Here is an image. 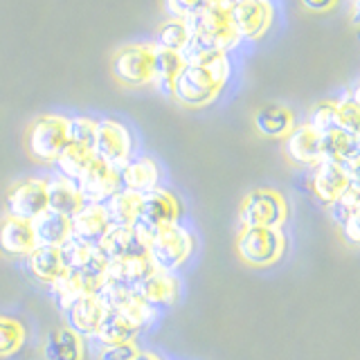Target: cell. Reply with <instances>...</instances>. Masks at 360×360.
I'll list each match as a JSON object with an SVG mask.
<instances>
[{
  "label": "cell",
  "mask_w": 360,
  "mask_h": 360,
  "mask_svg": "<svg viewBox=\"0 0 360 360\" xmlns=\"http://www.w3.org/2000/svg\"><path fill=\"white\" fill-rule=\"evenodd\" d=\"M138 292L151 309H165V307H172L178 300V281L172 273L153 270V273L138 286Z\"/></svg>",
  "instance_id": "cell-24"
},
{
  "label": "cell",
  "mask_w": 360,
  "mask_h": 360,
  "mask_svg": "<svg viewBox=\"0 0 360 360\" xmlns=\"http://www.w3.org/2000/svg\"><path fill=\"white\" fill-rule=\"evenodd\" d=\"M207 3H225V0H207Z\"/></svg>",
  "instance_id": "cell-46"
},
{
  "label": "cell",
  "mask_w": 360,
  "mask_h": 360,
  "mask_svg": "<svg viewBox=\"0 0 360 360\" xmlns=\"http://www.w3.org/2000/svg\"><path fill=\"white\" fill-rule=\"evenodd\" d=\"M120 176V189H129L133 194L144 196L149 191L158 189L160 183V169L151 160V158H131V160L117 169Z\"/></svg>",
  "instance_id": "cell-16"
},
{
  "label": "cell",
  "mask_w": 360,
  "mask_h": 360,
  "mask_svg": "<svg viewBox=\"0 0 360 360\" xmlns=\"http://www.w3.org/2000/svg\"><path fill=\"white\" fill-rule=\"evenodd\" d=\"M183 63H185L183 54L155 48V54H153V82L151 84H155L158 90H162L165 95H172L174 79L180 72Z\"/></svg>",
  "instance_id": "cell-32"
},
{
  "label": "cell",
  "mask_w": 360,
  "mask_h": 360,
  "mask_svg": "<svg viewBox=\"0 0 360 360\" xmlns=\"http://www.w3.org/2000/svg\"><path fill=\"white\" fill-rule=\"evenodd\" d=\"M97 248L108 262H115V259H124V257L146 255V248L138 241L133 228H127V225H110L104 239L97 243Z\"/></svg>",
  "instance_id": "cell-21"
},
{
  "label": "cell",
  "mask_w": 360,
  "mask_h": 360,
  "mask_svg": "<svg viewBox=\"0 0 360 360\" xmlns=\"http://www.w3.org/2000/svg\"><path fill=\"white\" fill-rule=\"evenodd\" d=\"M45 191H48V210H54L70 219L72 214L84 205V198L79 194L77 183L61 176H54L52 180L45 183Z\"/></svg>",
  "instance_id": "cell-26"
},
{
  "label": "cell",
  "mask_w": 360,
  "mask_h": 360,
  "mask_svg": "<svg viewBox=\"0 0 360 360\" xmlns=\"http://www.w3.org/2000/svg\"><path fill=\"white\" fill-rule=\"evenodd\" d=\"M320 149H322V160L338 162L349 176L358 178V153H360L358 135L345 129H333L320 135Z\"/></svg>",
  "instance_id": "cell-13"
},
{
  "label": "cell",
  "mask_w": 360,
  "mask_h": 360,
  "mask_svg": "<svg viewBox=\"0 0 360 360\" xmlns=\"http://www.w3.org/2000/svg\"><path fill=\"white\" fill-rule=\"evenodd\" d=\"M338 0H302V5L307 7L313 14H322V11H329L335 7Z\"/></svg>",
  "instance_id": "cell-44"
},
{
  "label": "cell",
  "mask_w": 360,
  "mask_h": 360,
  "mask_svg": "<svg viewBox=\"0 0 360 360\" xmlns=\"http://www.w3.org/2000/svg\"><path fill=\"white\" fill-rule=\"evenodd\" d=\"M153 54L155 45L133 43L112 54L110 72L122 86L140 88L153 82Z\"/></svg>",
  "instance_id": "cell-6"
},
{
  "label": "cell",
  "mask_w": 360,
  "mask_h": 360,
  "mask_svg": "<svg viewBox=\"0 0 360 360\" xmlns=\"http://www.w3.org/2000/svg\"><path fill=\"white\" fill-rule=\"evenodd\" d=\"M187 25L189 43L183 50L185 61H196L212 52H228L241 41L232 25L230 11L223 3H207L187 18Z\"/></svg>",
  "instance_id": "cell-2"
},
{
  "label": "cell",
  "mask_w": 360,
  "mask_h": 360,
  "mask_svg": "<svg viewBox=\"0 0 360 360\" xmlns=\"http://www.w3.org/2000/svg\"><path fill=\"white\" fill-rule=\"evenodd\" d=\"M108 228H110V223H108L104 207L95 205V202H84V205L70 217V234L88 245H97L104 239Z\"/></svg>",
  "instance_id": "cell-17"
},
{
  "label": "cell",
  "mask_w": 360,
  "mask_h": 360,
  "mask_svg": "<svg viewBox=\"0 0 360 360\" xmlns=\"http://www.w3.org/2000/svg\"><path fill=\"white\" fill-rule=\"evenodd\" d=\"M32 230H34V239L37 245H50V248H59L70 239V219L63 217V214L54 212V210H45L41 212L37 219L30 221Z\"/></svg>",
  "instance_id": "cell-23"
},
{
  "label": "cell",
  "mask_w": 360,
  "mask_h": 360,
  "mask_svg": "<svg viewBox=\"0 0 360 360\" xmlns=\"http://www.w3.org/2000/svg\"><path fill=\"white\" fill-rule=\"evenodd\" d=\"M95 124L88 117H72L68 120V142L72 144H82L93 149V138H95Z\"/></svg>",
  "instance_id": "cell-40"
},
{
  "label": "cell",
  "mask_w": 360,
  "mask_h": 360,
  "mask_svg": "<svg viewBox=\"0 0 360 360\" xmlns=\"http://www.w3.org/2000/svg\"><path fill=\"white\" fill-rule=\"evenodd\" d=\"M187 43H189V25H187V20L172 18V20L165 22V25L160 27V32H158L155 48L183 54V50L187 48Z\"/></svg>",
  "instance_id": "cell-33"
},
{
  "label": "cell",
  "mask_w": 360,
  "mask_h": 360,
  "mask_svg": "<svg viewBox=\"0 0 360 360\" xmlns=\"http://www.w3.org/2000/svg\"><path fill=\"white\" fill-rule=\"evenodd\" d=\"M133 138L129 129L115 120H101L95 124L93 155L112 169H120L131 160Z\"/></svg>",
  "instance_id": "cell-8"
},
{
  "label": "cell",
  "mask_w": 360,
  "mask_h": 360,
  "mask_svg": "<svg viewBox=\"0 0 360 360\" xmlns=\"http://www.w3.org/2000/svg\"><path fill=\"white\" fill-rule=\"evenodd\" d=\"M284 151L290 162L300 167H315L322 160V149H320V133H315L309 124L302 127H292L286 135Z\"/></svg>",
  "instance_id": "cell-19"
},
{
  "label": "cell",
  "mask_w": 360,
  "mask_h": 360,
  "mask_svg": "<svg viewBox=\"0 0 360 360\" xmlns=\"http://www.w3.org/2000/svg\"><path fill=\"white\" fill-rule=\"evenodd\" d=\"M243 228H281L288 219V205L275 189L250 191L239 210Z\"/></svg>",
  "instance_id": "cell-7"
},
{
  "label": "cell",
  "mask_w": 360,
  "mask_h": 360,
  "mask_svg": "<svg viewBox=\"0 0 360 360\" xmlns=\"http://www.w3.org/2000/svg\"><path fill=\"white\" fill-rule=\"evenodd\" d=\"M27 268L32 277L43 281V284H52V281H56L65 273L59 257V248H50V245L34 248L27 255Z\"/></svg>",
  "instance_id": "cell-27"
},
{
  "label": "cell",
  "mask_w": 360,
  "mask_h": 360,
  "mask_svg": "<svg viewBox=\"0 0 360 360\" xmlns=\"http://www.w3.org/2000/svg\"><path fill=\"white\" fill-rule=\"evenodd\" d=\"M68 144V120L61 115H43L30 124L25 135L27 153L39 162L52 165Z\"/></svg>",
  "instance_id": "cell-5"
},
{
  "label": "cell",
  "mask_w": 360,
  "mask_h": 360,
  "mask_svg": "<svg viewBox=\"0 0 360 360\" xmlns=\"http://www.w3.org/2000/svg\"><path fill=\"white\" fill-rule=\"evenodd\" d=\"M104 313L106 309H104V304H101V300L97 297V292H84V295H79L70 307L63 311L65 326L82 338L95 335Z\"/></svg>",
  "instance_id": "cell-14"
},
{
  "label": "cell",
  "mask_w": 360,
  "mask_h": 360,
  "mask_svg": "<svg viewBox=\"0 0 360 360\" xmlns=\"http://www.w3.org/2000/svg\"><path fill=\"white\" fill-rule=\"evenodd\" d=\"M101 207H104L110 225H127V228H131L133 221L138 219L140 196L129 189H117Z\"/></svg>",
  "instance_id": "cell-30"
},
{
  "label": "cell",
  "mask_w": 360,
  "mask_h": 360,
  "mask_svg": "<svg viewBox=\"0 0 360 360\" xmlns=\"http://www.w3.org/2000/svg\"><path fill=\"white\" fill-rule=\"evenodd\" d=\"M352 183H358V178L349 176L345 169L331 162V160H320L315 165V174H313V191L324 205H329L335 198H340L347 187Z\"/></svg>",
  "instance_id": "cell-18"
},
{
  "label": "cell",
  "mask_w": 360,
  "mask_h": 360,
  "mask_svg": "<svg viewBox=\"0 0 360 360\" xmlns=\"http://www.w3.org/2000/svg\"><path fill=\"white\" fill-rule=\"evenodd\" d=\"M358 207H360L358 183H352L340 198H335L333 202H329V214H331V219H333L335 225H342L349 217L358 214Z\"/></svg>",
  "instance_id": "cell-36"
},
{
  "label": "cell",
  "mask_w": 360,
  "mask_h": 360,
  "mask_svg": "<svg viewBox=\"0 0 360 360\" xmlns=\"http://www.w3.org/2000/svg\"><path fill=\"white\" fill-rule=\"evenodd\" d=\"M50 286H52V295H54L61 311H65L68 307H70L79 295H84V290H82V286H79V279L75 273H63L59 279L52 281Z\"/></svg>",
  "instance_id": "cell-37"
},
{
  "label": "cell",
  "mask_w": 360,
  "mask_h": 360,
  "mask_svg": "<svg viewBox=\"0 0 360 360\" xmlns=\"http://www.w3.org/2000/svg\"><path fill=\"white\" fill-rule=\"evenodd\" d=\"M230 75V63L225 52H212L196 61H185L174 79L172 95L180 104L200 108L219 97L225 79Z\"/></svg>",
  "instance_id": "cell-1"
},
{
  "label": "cell",
  "mask_w": 360,
  "mask_h": 360,
  "mask_svg": "<svg viewBox=\"0 0 360 360\" xmlns=\"http://www.w3.org/2000/svg\"><path fill=\"white\" fill-rule=\"evenodd\" d=\"M7 217L34 221L41 212L48 210V191H45V180L27 178L11 185L5 196Z\"/></svg>",
  "instance_id": "cell-11"
},
{
  "label": "cell",
  "mask_w": 360,
  "mask_h": 360,
  "mask_svg": "<svg viewBox=\"0 0 360 360\" xmlns=\"http://www.w3.org/2000/svg\"><path fill=\"white\" fill-rule=\"evenodd\" d=\"M133 360H160V358H158V356H153V354H142V352H138V354H135V358Z\"/></svg>",
  "instance_id": "cell-45"
},
{
  "label": "cell",
  "mask_w": 360,
  "mask_h": 360,
  "mask_svg": "<svg viewBox=\"0 0 360 360\" xmlns=\"http://www.w3.org/2000/svg\"><path fill=\"white\" fill-rule=\"evenodd\" d=\"M153 264L146 255L138 257H124L115 259V262H108L106 266V281H117L129 288H138L142 281L153 273Z\"/></svg>",
  "instance_id": "cell-22"
},
{
  "label": "cell",
  "mask_w": 360,
  "mask_h": 360,
  "mask_svg": "<svg viewBox=\"0 0 360 360\" xmlns=\"http://www.w3.org/2000/svg\"><path fill=\"white\" fill-rule=\"evenodd\" d=\"M97 297L101 300L106 311L117 313L120 318L131 322L133 326H138V329H142L144 324H149L153 318V309L140 297L138 288H129L124 284H117V281H106V284L99 288Z\"/></svg>",
  "instance_id": "cell-9"
},
{
  "label": "cell",
  "mask_w": 360,
  "mask_h": 360,
  "mask_svg": "<svg viewBox=\"0 0 360 360\" xmlns=\"http://www.w3.org/2000/svg\"><path fill=\"white\" fill-rule=\"evenodd\" d=\"M286 250L281 228H243L236 239V252L245 264L264 268L277 264Z\"/></svg>",
  "instance_id": "cell-4"
},
{
  "label": "cell",
  "mask_w": 360,
  "mask_h": 360,
  "mask_svg": "<svg viewBox=\"0 0 360 360\" xmlns=\"http://www.w3.org/2000/svg\"><path fill=\"white\" fill-rule=\"evenodd\" d=\"M77 189L82 194L84 202H95V205H104V202L120 189V176L117 169L108 167L106 162L93 158V162L86 167V172L79 176Z\"/></svg>",
  "instance_id": "cell-12"
},
{
  "label": "cell",
  "mask_w": 360,
  "mask_h": 360,
  "mask_svg": "<svg viewBox=\"0 0 360 360\" xmlns=\"http://www.w3.org/2000/svg\"><path fill=\"white\" fill-rule=\"evenodd\" d=\"M207 5V0H165V9L172 18L187 20L189 16H194L198 9Z\"/></svg>",
  "instance_id": "cell-41"
},
{
  "label": "cell",
  "mask_w": 360,
  "mask_h": 360,
  "mask_svg": "<svg viewBox=\"0 0 360 360\" xmlns=\"http://www.w3.org/2000/svg\"><path fill=\"white\" fill-rule=\"evenodd\" d=\"M93 149H88V146H82V144H72L68 142L63 146V151L56 155V160L52 162L56 167V176L61 178H68L77 183L79 176L86 172V167L93 162Z\"/></svg>",
  "instance_id": "cell-28"
},
{
  "label": "cell",
  "mask_w": 360,
  "mask_h": 360,
  "mask_svg": "<svg viewBox=\"0 0 360 360\" xmlns=\"http://www.w3.org/2000/svg\"><path fill=\"white\" fill-rule=\"evenodd\" d=\"M138 331H140L138 326H133L131 322H127L124 318H120L117 313L106 311L93 338H95V340H97L101 347H108V345L133 342V338L138 335Z\"/></svg>",
  "instance_id": "cell-29"
},
{
  "label": "cell",
  "mask_w": 360,
  "mask_h": 360,
  "mask_svg": "<svg viewBox=\"0 0 360 360\" xmlns=\"http://www.w3.org/2000/svg\"><path fill=\"white\" fill-rule=\"evenodd\" d=\"M25 326L14 318L0 315V358H9L18 354L25 345Z\"/></svg>",
  "instance_id": "cell-34"
},
{
  "label": "cell",
  "mask_w": 360,
  "mask_h": 360,
  "mask_svg": "<svg viewBox=\"0 0 360 360\" xmlns=\"http://www.w3.org/2000/svg\"><path fill=\"white\" fill-rule=\"evenodd\" d=\"M138 219L149 223L151 228L160 230L165 225H174L180 219V202L174 194L167 189H153L149 194L140 196V210Z\"/></svg>",
  "instance_id": "cell-15"
},
{
  "label": "cell",
  "mask_w": 360,
  "mask_h": 360,
  "mask_svg": "<svg viewBox=\"0 0 360 360\" xmlns=\"http://www.w3.org/2000/svg\"><path fill=\"white\" fill-rule=\"evenodd\" d=\"M309 127L315 133H329L333 129H340L338 127V108H335V101H320L318 106H313L311 115H309Z\"/></svg>",
  "instance_id": "cell-38"
},
{
  "label": "cell",
  "mask_w": 360,
  "mask_h": 360,
  "mask_svg": "<svg viewBox=\"0 0 360 360\" xmlns=\"http://www.w3.org/2000/svg\"><path fill=\"white\" fill-rule=\"evenodd\" d=\"M191 250H194V236L185 228H180L178 223H174L155 232L149 248H146V257L151 259L155 270L174 273L187 262Z\"/></svg>",
  "instance_id": "cell-3"
},
{
  "label": "cell",
  "mask_w": 360,
  "mask_h": 360,
  "mask_svg": "<svg viewBox=\"0 0 360 360\" xmlns=\"http://www.w3.org/2000/svg\"><path fill=\"white\" fill-rule=\"evenodd\" d=\"M34 248H37V239H34V230L30 221L7 217L0 223V252L5 257L11 259L27 257Z\"/></svg>",
  "instance_id": "cell-20"
},
{
  "label": "cell",
  "mask_w": 360,
  "mask_h": 360,
  "mask_svg": "<svg viewBox=\"0 0 360 360\" xmlns=\"http://www.w3.org/2000/svg\"><path fill=\"white\" fill-rule=\"evenodd\" d=\"M335 108H338V127L358 135L360 133V106H358L356 88H354L352 97L335 101Z\"/></svg>",
  "instance_id": "cell-39"
},
{
  "label": "cell",
  "mask_w": 360,
  "mask_h": 360,
  "mask_svg": "<svg viewBox=\"0 0 360 360\" xmlns=\"http://www.w3.org/2000/svg\"><path fill=\"white\" fill-rule=\"evenodd\" d=\"M93 250H95V245H88L84 241L75 239V236H70L65 243L59 245V257H61L63 270L65 273H77V270H82L88 264V259L93 257Z\"/></svg>",
  "instance_id": "cell-35"
},
{
  "label": "cell",
  "mask_w": 360,
  "mask_h": 360,
  "mask_svg": "<svg viewBox=\"0 0 360 360\" xmlns=\"http://www.w3.org/2000/svg\"><path fill=\"white\" fill-rule=\"evenodd\" d=\"M232 25L239 39L255 41L264 37L273 22V5L268 0H225Z\"/></svg>",
  "instance_id": "cell-10"
},
{
  "label": "cell",
  "mask_w": 360,
  "mask_h": 360,
  "mask_svg": "<svg viewBox=\"0 0 360 360\" xmlns=\"http://www.w3.org/2000/svg\"><path fill=\"white\" fill-rule=\"evenodd\" d=\"M84 338L70 331L68 326L63 329L50 331L43 342V356L45 360H82L84 358Z\"/></svg>",
  "instance_id": "cell-25"
},
{
  "label": "cell",
  "mask_w": 360,
  "mask_h": 360,
  "mask_svg": "<svg viewBox=\"0 0 360 360\" xmlns=\"http://www.w3.org/2000/svg\"><path fill=\"white\" fill-rule=\"evenodd\" d=\"M255 127L264 138H286L290 129L295 127L292 122V112L284 106H266L257 110Z\"/></svg>",
  "instance_id": "cell-31"
},
{
  "label": "cell",
  "mask_w": 360,
  "mask_h": 360,
  "mask_svg": "<svg viewBox=\"0 0 360 360\" xmlns=\"http://www.w3.org/2000/svg\"><path fill=\"white\" fill-rule=\"evenodd\" d=\"M140 349L135 342H122V345H108L101 349L99 360H133Z\"/></svg>",
  "instance_id": "cell-42"
},
{
  "label": "cell",
  "mask_w": 360,
  "mask_h": 360,
  "mask_svg": "<svg viewBox=\"0 0 360 360\" xmlns=\"http://www.w3.org/2000/svg\"><path fill=\"white\" fill-rule=\"evenodd\" d=\"M340 230H342V239H345L349 245H358V241H360V217H358V214H354V217H349V219L340 225Z\"/></svg>",
  "instance_id": "cell-43"
}]
</instances>
